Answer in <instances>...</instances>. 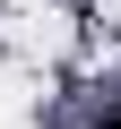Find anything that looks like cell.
<instances>
[{
    "instance_id": "obj_1",
    "label": "cell",
    "mask_w": 121,
    "mask_h": 129,
    "mask_svg": "<svg viewBox=\"0 0 121 129\" xmlns=\"http://www.w3.org/2000/svg\"><path fill=\"white\" fill-rule=\"evenodd\" d=\"M104 129H121V112H112V120H104Z\"/></svg>"
}]
</instances>
